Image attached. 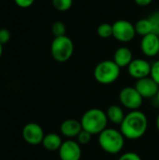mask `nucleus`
Here are the masks:
<instances>
[{"label":"nucleus","instance_id":"nucleus-1","mask_svg":"<svg viewBox=\"0 0 159 160\" xmlns=\"http://www.w3.org/2000/svg\"><path fill=\"white\" fill-rule=\"evenodd\" d=\"M120 131L126 139L134 141L142 138L147 131L148 128V119L146 115L141 112L130 111L120 125Z\"/></svg>","mask_w":159,"mask_h":160},{"label":"nucleus","instance_id":"nucleus-20","mask_svg":"<svg viewBox=\"0 0 159 160\" xmlns=\"http://www.w3.org/2000/svg\"><path fill=\"white\" fill-rule=\"evenodd\" d=\"M73 0H52L53 8L58 11H67L72 7Z\"/></svg>","mask_w":159,"mask_h":160},{"label":"nucleus","instance_id":"nucleus-18","mask_svg":"<svg viewBox=\"0 0 159 160\" xmlns=\"http://www.w3.org/2000/svg\"><path fill=\"white\" fill-rule=\"evenodd\" d=\"M97 32V35L101 38H109L112 37V35H113L112 24L108 23V22H103L98 25Z\"/></svg>","mask_w":159,"mask_h":160},{"label":"nucleus","instance_id":"nucleus-5","mask_svg":"<svg viewBox=\"0 0 159 160\" xmlns=\"http://www.w3.org/2000/svg\"><path fill=\"white\" fill-rule=\"evenodd\" d=\"M74 52V44L67 36L56 37L51 44V53L52 58L59 63L68 61Z\"/></svg>","mask_w":159,"mask_h":160},{"label":"nucleus","instance_id":"nucleus-12","mask_svg":"<svg viewBox=\"0 0 159 160\" xmlns=\"http://www.w3.org/2000/svg\"><path fill=\"white\" fill-rule=\"evenodd\" d=\"M141 50L147 57H155L159 54V36L151 33L142 37L141 40Z\"/></svg>","mask_w":159,"mask_h":160},{"label":"nucleus","instance_id":"nucleus-10","mask_svg":"<svg viewBox=\"0 0 159 160\" xmlns=\"http://www.w3.org/2000/svg\"><path fill=\"white\" fill-rule=\"evenodd\" d=\"M44 136L43 128L37 123H28L22 128V138L31 145L42 143Z\"/></svg>","mask_w":159,"mask_h":160},{"label":"nucleus","instance_id":"nucleus-28","mask_svg":"<svg viewBox=\"0 0 159 160\" xmlns=\"http://www.w3.org/2000/svg\"><path fill=\"white\" fill-rule=\"evenodd\" d=\"M157 128L159 131V113L158 115H157Z\"/></svg>","mask_w":159,"mask_h":160},{"label":"nucleus","instance_id":"nucleus-24","mask_svg":"<svg viewBox=\"0 0 159 160\" xmlns=\"http://www.w3.org/2000/svg\"><path fill=\"white\" fill-rule=\"evenodd\" d=\"M159 85V60L152 64L151 75H150Z\"/></svg>","mask_w":159,"mask_h":160},{"label":"nucleus","instance_id":"nucleus-13","mask_svg":"<svg viewBox=\"0 0 159 160\" xmlns=\"http://www.w3.org/2000/svg\"><path fill=\"white\" fill-rule=\"evenodd\" d=\"M82 130V123L76 119H67L60 126V131L62 135L68 139L77 138Z\"/></svg>","mask_w":159,"mask_h":160},{"label":"nucleus","instance_id":"nucleus-16","mask_svg":"<svg viewBox=\"0 0 159 160\" xmlns=\"http://www.w3.org/2000/svg\"><path fill=\"white\" fill-rule=\"evenodd\" d=\"M107 117L108 120L114 125H121L126 117V114L123 109L119 105H112L107 110Z\"/></svg>","mask_w":159,"mask_h":160},{"label":"nucleus","instance_id":"nucleus-19","mask_svg":"<svg viewBox=\"0 0 159 160\" xmlns=\"http://www.w3.org/2000/svg\"><path fill=\"white\" fill-rule=\"evenodd\" d=\"M66 32H67V27H66V24L63 22L57 21V22L52 23V33L54 36V38L66 36Z\"/></svg>","mask_w":159,"mask_h":160},{"label":"nucleus","instance_id":"nucleus-14","mask_svg":"<svg viewBox=\"0 0 159 160\" xmlns=\"http://www.w3.org/2000/svg\"><path fill=\"white\" fill-rule=\"evenodd\" d=\"M132 60H133L132 52L129 48L126 46L119 47L113 54V61L121 68L128 67L129 64L132 62Z\"/></svg>","mask_w":159,"mask_h":160},{"label":"nucleus","instance_id":"nucleus-8","mask_svg":"<svg viewBox=\"0 0 159 160\" xmlns=\"http://www.w3.org/2000/svg\"><path fill=\"white\" fill-rule=\"evenodd\" d=\"M151 69L152 65L147 60L142 58L133 59L127 67V71L129 75L136 80L149 77L151 75Z\"/></svg>","mask_w":159,"mask_h":160},{"label":"nucleus","instance_id":"nucleus-21","mask_svg":"<svg viewBox=\"0 0 159 160\" xmlns=\"http://www.w3.org/2000/svg\"><path fill=\"white\" fill-rule=\"evenodd\" d=\"M92 134L89 133L88 131L82 129L80 134L77 136V142H79V144L81 145H85V144H88L90 142H91V139H92Z\"/></svg>","mask_w":159,"mask_h":160},{"label":"nucleus","instance_id":"nucleus-30","mask_svg":"<svg viewBox=\"0 0 159 160\" xmlns=\"http://www.w3.org/2000/svg\"><path fill=\"white\" fill-rule=\"evenodd\" d=\"M157 101H158V103H159V90H158V92H157Z\"/></svg>","mask_w":159,"mask_h":160},{"label":"nucleus","instance_id":"nucleus-25","mask_svg":"<svg viewBox=\"0 0 159 160\" xmlns=\"http://www.w3.org/2000/svg\"><path fill=\"white\" fill-rule=\"evenodd\" d=\"M118 160H142V158L135 152H127L123 154Z\"/></svg>","mask_w":159,"mask_h":160},{"label":"nucleus","instance_id":"nucleus-6","mask_svg":"<svg viewBox=\"0 0 159 160\" xmlns=\"http://www.w3.org/2000/svg\"><path fill=\"white\" fill-rule=\"evenodd\" d=\"M119 100L125 108L130 111H137L142 107L143 98L135 87L127 86L120 91Z\"/></svg>","mask_w":159,"mask_h":160},{"label":"nucleus","instance_id":"nucleus-11","mask_svg":"<svg viewBox=\"0 0 159 160\" xmlns=\"http://www.w3.org/2000/svg\"><path fill=\"white\" fill-rule=\"evenodd\" d=\"M134 87L137 89V91L141 94V96L143 98H151L157 97L159 90V85L157 82L151 76L137 80Z\"/></svg>","mask_w":159,"mask_h":160},{"label":"nucleus","instance_id":"nucleus-9","mask_svg":"<svg viewBox=\"0 0 159 160\" xmlns=\"http://www.w3.org/2000/svg\"><path fill=\"white\" fill-rule=\"evenodd\" d=\"M60 160H80L82 158V148L78 142L71 139L63 142L58 150Z\"/></svg>","mask_w":159,"mask_h":160},{"label":"nucleus","instance_id":"nucleus-3","mask_svg":"<svg viewBox=\"0 0 159 160\" xmlns=\"http://www.w3.org/2000/svg\"><path fill=\"white\" fill-rule=\"evenodd\" d=\"M125 139L121 131L114 128H106L98 135V143L106 153L116 155L123 150Z\"/></svg>","mask_w":159,"mask_h":160},{"label":"nucleus","instance_id":"nucleus-17","mask_svg":"<svg viewBox=\"0 0 159 160\" xmlns=\"http://www.w3.org/2000/svg\"><path fill=\"white\" fill-rule=\"evenodd\" d=\"M134 25H135L136 34H138L142 37H144L148 34L153 33L152 24H151V22L148 18L140 19Z\"/></svg>","mask_w":159,"mask_h":160},{"label":"nucleus","instance_id":"nucleus-15","mask_svg":"<svg viewBox=\"0 0 159 160\" xmlns=\"http://www.w3.org/2000/svg\"><path fill=\"white\" fill-rule=\"evenodd\" d=\"M63 143V141L61 137L56 133H49L44 136V139L42 141L43 147L51 152L58 151Z\"/></svg>","mask_w":159,"mask_h":160},{"label":"nucleus","instance_id":"nucleus-27","mask_svg":"<svg viewBox=\"0 0 159 160\" xmlns=\"http://www.w3.org/2000/svg\"><path fill=\"white\" fill-rule=\"evenodd\" d=\"M153 1L154 0H134V2L140 7H147L150 4H152Z\"/></svg>","mask_w":159,"mask_h":160},{"label":"nucleus","instance_id":"nucleus-22","mask_svg":"<svg viewBox=\"0 0 159 160\" xmlns=\"http://www.w3.org/2000/svg\"><path fill=\"white\" fill-rule=\"evenodd\" d=\"M148 19L151 22L152 28H153V33L159 36V10L154 12Z\"/></svg>","mask_w":159,"mask_h":160},{"label":"nucleus","instance_id":"nucleus-23","mask_svg":"<svg viewBox=\"0 0 159 160\" xmlns=\"http://www.w3.org/2000/svg\"><path fill=\"white\" fill-rule=\"evenodd\" d=\"M10 39V32L7 28H0V43L2 45L7 43Z\"/></svg>","mask_w":159,"mask_h":160},{"label":"nucleus","instance_id":"nucleus-26","mask_svg":"<svg viewBox=\"0 0 159 160\" xmlns=\"http://www.w3.org/2000/svg\"><path fill=\"white\" fill-rule=\"evenodd\" d=\"M14 2L18 7L22 8H27L34 4L35 0H14Z\"/></svg>","mask_w":159,"mask_h":160},{"label":"nucleus","instance_id":"nucleus-29","mask_svg":"<svg viewBox=\"0 0 159 160\" xmlns=\"http://www.w3.org/2000/svg\"><path fill=\"white\" fill-rule=\"evenodd\" d=\"M2 53H3V45L0 43V58L2 56Z\"/></svg>","mask_w":159,"mask_h":160},{"label":"nucleus","instance_id":"nucleus-7","mask_svg":"<svg viewBox=\"0 0 159 160\" xmlns=\"http://www.w3.org/2000/svg\"><path fill=\"white\" fill-rule=\"evenodd\" d=\"M112 37L123 43L131 41L136 36L135 25L127 20H118L112 24Z\"/></svg>","mask_w":159,"mask_h":160},{"label":"nucleus","instance_id":"nucleus-4","mask_svg":"<svg viewBox=\"0 0 159 160\" xmlns=\"http://www.w3.org/2000/svg\"><path fill=\"white\" fill-rule=\"evenodd\" d=\"M121 68L113 60H103L99 62L94 69L96 81L101 84H111L116 82L120 76Z\"/></svg>","mask_w":159,"mask_h":160},{"label":"nucleus","instance_id":"nucleus-2","mask_svg":"<svg viewBox=\"0 0 159 160\" xmlns=\"http://www.w3.org/2000/svg\"><path fill=\"white\" fill-rule=\"evenodd\" d=\"M108 122L109 120L106 112L97 108L86 111L81 119L82 129L88 131L92 135H99L107 128Z\"/></svg>","mask_w":159,"mask_h":160}]
</instances>
